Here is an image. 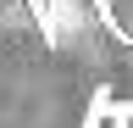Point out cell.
I'll return each instance as SVG.
<instances>
[{
    "instance_id": "1",
    "label": "cell",
    "mask_w": 133,
    "mask_h": 128,
    "mask_svg": "<svg viewBox=\"0 0 133 128\" xmlns=\"http://www.w3.org/2000/svg\"><path fill=\"white\" fill-rule=\"evenodd\" d=\"M83 128H122V106L100 95V100L89 106V117H83Z\"/></svg>"
},
{
    "instance_id": "2",
    "label": "cell",
    "mask_w": 133,
    "mask_h": 128,
    "mask_svg": "<svg viewBox=\"0 0 133 128\" xmlns=\"http://www.w3.org/2000/svg\"><path fill=\"white\" fill-rule=\"evenodd\" d=\"M122 128H133V106H122Z\"/></svg>"
}]
</instances>
